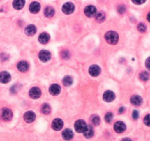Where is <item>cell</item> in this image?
Listing matches in <instances>:
<instances>
[{
    "mask_svg": "<svg viewBox=\"0 0 150 141\" xmlns=\"http://www.w3.org/2000/svg\"><path fill=\"white\" fill-rule=\"evenodd\" d=\"M0 116L4 121H9L12 119L13 118V112L12 111L8 108H3L0 111Z\"/></svg>",
    "mask_w": 150,
    "mask_h": 141,
    "instance_id": "obj_2",
    "label": "cell"
},
{
    "mask_svg": "<svg viewBox=\"0 0 150 141\" xmlns=\"http://www.w3.org/2000/svg\"><path fill=\"white\" fill-rule=\"evenodd\" d=\"M11 80V76L7 71H2L0 73V82L4 83H8Z\"/></svg>",
    "mask_w": 150,
    "mask_h": 141,
    "instance_id": "obj_13",
    "label": "cell"
},
{
    "mask_svg": "<svg viewBox=\"0 0 150 141\" xmlns=\"http://www.w3.org/2000/svg\"><path fill=\"white\" fill-rule=\"evenodd\" d=\"M115 98H116V95L111 91H105L103 94V99L106 102H111L115 99Z\"/></svg>",
    "mask_w": 150,
    "mask_h": 141,
    "instance_id": "obj_10",
    "label": "cell"
},
{
    "mask_svg": "<svg viewBox=\"0 0 150 141\" xmlns=\"http://www.w3.org/2000/svg\"><path fill=\"white\" fill-rule=\"evenodd\" d=\"M144 122L146 126H150V114H148V115H147L144 117Z\"/></svg>",
    "mask_w": 150,
    "mask_h": 141,
    "instance_id": "obj_32",
    "label": "cell"
},
{
    "mask_svg": "<svg viewBox=\"0 0 150 141\" xmlns=\"http://www.w3.org/2000/svg\"><path fill=\"white\" fill-rule=\"evenodd\" d=\"M83 133H84V136H85L86 138H92V137L93 136V134H94V132H93V127H92V126H91V125L87 126L86 129H85V132H84Z\"/></svg>",
    "mask_w": 150,
    "mask_h": 141,
    "instance_id": "obj_22",
    "label": "cell"
},
{
    "mask_svg": "<svg viewBox=\"0 0 150 141\" xmlns=\"http://www.w3.org/2000/svg\"><path fill=\"white\" fill-rule=\"evenodd\" d=\"M130 101H131L132 104L134 106H140L142 104V98L140 96L134 95L131 97L130 98Z\"/></svg>",
    "mask_w": 150,
    "mask_h": 141,
    "instance_id": "obj_18",
    "label": "cell"
},
{
    "mask_svg": "<svg viewBox=\"0 0 150 141\" xmlns=\"http://www.w3.org/2000/svg\"><path fill=\"white\" fill-rule=\"evenodd\" d=\"M126 128L125 124L121 121H118L114 124V130L117 133H123L126 130Z\"/></svg>",
    "mask_w": 150,
    "mask_h": 141,
    "instance_id": "obj_9",
    "label": "cell"
},
{
    "mask_svg": "<svg viewBox=\"0 0 150 141\" xmlns=\"http://www.w3.org/2000/svg\"><path fill=\"white\" fill-rule=\"evenodd\" d=\"M121 141H132V140L130 139V138H124V139H123Z\"/></svg>",
    "mask_w": 150,
    "mask_h": 141,
    "instance_id": "obj_38",
    "label": "cell"
},
{
    "mask_svg": "<svg viewBox=\"0 0 150 141\" xmlns=\"http://www.w3.org/2000/svg\"><path fill=\"white\" fill-rule=\"evenodd\" d=\"M147 20L150 22V12L149 13L148 15H147Z\"/></svg>",
    "mask_w": 150,
    "mask_h": 141,
    "instance_id": "obj_39",
    "label": "cell"
},
{
    "mask_svg": "<svg viewBox=\"0 0 150 141\" xmlns=\"http://www.w3.org/2000/svg\"><path fill=\"white\" fill-rule=\"evenodd\" d=\"M89 74L92 76V77H97L101 73V68L99 66L97 65H93L89 68Z\"/></svg>",
    "mask_w": 150,
    "mask_h": 141,
    "instance_id": "obj_11",
    "label": "cell"
},
{
    "mask_svg": "<svg viewBox=\"0 0 150 141\" xmlns=\"http://www.w3.org/2000/svg\"><path fill=\"white\" fill-rule=\"evenodd\" d=\"M105 38L109 44L115 45L118 43L119 40V35L114 31H109L105 35Z\"/></svg>",
    "mask_w": 150,
    "mask_h": 141,
    "instance_id": "obj_1",
    "label": "cell"
},
{
    "mask_svg": "<svg viewBox=\"0 0 150 141\" xmlns=\"http://www.w3.org/2000/svg\"><path fill=\"white\" fill-rule=\"evenodd\" d=\"M113 115L112 112H107V114L105 116V119L106 122L107 123H110L112 121H113Z\"/></svg>",
    "mask_w": 150,
    "mask_h": 141,
    "instance_id": "obj_29",
    "label": "cell"
},
{
    "mask_svg": "<svg viewBox=\"0 0 150 141\" xmlns=\"http://www.w3.org/2000/svg\"><path fill=\"white\" fill-rule=\"evenodd\" d=\"M74 10V5L71 2H66L62 7V11L66 15L71 14Z\"/></svg>",
    "mask_w": 150,
    "mask_h": 141,
    "instance_id": "obj_5",
    "label": "cell"
},
{
    "mask_svg": "<svg viewBox=\"0 0 150 141\" xmlns=\"http://www.w3.org/2000/svg\"><path fill=\"white\" fill-rule=\"evenodd\" d=\"M63 126V121H62L60 118H56L54 121H52V127L54 130L55 131H59L62 129Z\"/></svg>",
    "mask_w": 150,
    "mask_h": 141,
    "instance_id": "obj_8",
    "label": "cell"
},
{
    "mask_svg": "<svg viewBox=\"0 0 150 141\" xmlns=\"http://www.w3.org/2000/svg\"><path fill=\"white\" fill-rule=\"evenodd\" d=\"M91 122L94 126H98L100 124V118L97 115H92L91 118Z\"/></svg>",
    "mask_w": 150,
    "mask_h": 141,
    "instance_id": "obj_26",
    "label": "cell"
},
{
    "mask_svg": "<svg viewBox=\"0 0 150 141\" xmlns=\"http://www.w3.org/2000/svg\"><path fill=\"white\" fill-rule=\"evenodd\" d=\"M132 2H133L134 4H135V5H140L144 4V2H146V0H132Z\"/></svg>",
    "mask_w": 150,
    "mask_h": 141,
    "instance_id": "obj_34",
    "label": "cell"
},
{
    "mask_svg": "<svg viewBox=\"0 0 150 141\" xmlns=\"http://www.w3.org/2000/svg\"><path fill=\"white\" fill-rule=\"evenodd\" d=\"M50 39V36L48 33L47 32H43L40 34L38 37V40L40 43L42 44H46L49 42Z\"/></svg>",
    "mask_w": 150,
    "mask_h": 141,
    "instance_id": "obj_17",
    "label": "cell"
},
{
    "mask_svg": "<svg viewBox=\"0 0 150 141\" xmlns=\"http://www.w3.org/2000/svg\"><path fill=\"white\" fill-rule=\"evenodd\" d=\"M61 55L62 57V58L65 59V60H68L70 57V52L67 50H64L61 52Z\"/></svg>",
    "mask_w": 150,
    "mask_h": 141,
    "instance_id": "obj_30",
    "label": "cell"
},
{
    "mask_svg": "<svg viewBox=\"0 0 150 141\" xmlns=\"http://www.w3.org/2000/svg\"><path fill=\"white\" fill-rule=\"evenodd\" d=\"M139 117V112L138 110H134L133 112V118L134 120H137Z\"/></svg>",
    "mask_w": 150,
    "mask_h": 141,
    "instance_id": "obj_35",
    "label": "cell"
},
{
    "mask_svg": "<svg viewBox=\"0 0 150 141\" xmlns=\"http://www.w3.org/2000/svg\"><path fill=\"white\" fill-rule=\"evenodd\" d=\"M38 57L42 62L47 63L51 59V53L47 50H41L39 52Z\"/></svg>",
    "mask_w": 150,
    "mask_h": 141,
    "instance_id": "obj_4",
    "label": "cell"
},
{
    "mask_svg": "<svg viewBox=\"0 0 150 141\" xmlns=\"http://www.w3.org/2000/svg\"><path fill=\"white\" fill-rule=\"evenodd\" d=\"M36 32H37V29H36V26L33 24L28 25L25 28V34L28 36H33L36 33Z\"/></svg>",
    "mask_w": 150,
    "mask_h": 141,
    "instance_id": "obj_16",
    "label": "cell"
},
{
    "mask_svg": "<svg viewBox=\"0 0 150 141\" xmlns=\"http://www.w3.org/2000/svg\"><path fill=\"white\" fill-rule=\"evenodd\" d=\"M86 127V123L83 120H78L75 122V124H74V129L78 133H82V132H85Z\"/></svg>",
    "mask_w": 150,
    "mask_h": 141,
    "instance_id": "obj_3",
    "label": "cell"
},
{
    "mask_svg": "<svg viewBox=\"0 0 150 141\" xmlns=\"http://www.w3.org/2000/svg\"><path fill=\"white\" fill-rule=\"evenodd\" d=\"M17 68L21 72H26L29 69V64L26 61H21L18 63Z\"/></svg>",
    "mask_w": 150,
    "mask_h": 141,
    "instance_id": "obj_19",
    "label": "cell"
},
{
    "mask_svg": "<svg viewBox=\"0 0 150 141\" xmlns=\"http://www.w3.org/2000/svg\"><path fill=\"white\" fill-rule=\"evenodd\" d=\"M145 65H146V67H147V68L149 70H150V57H148V58L147 59Z\"/></svg>",
    "mask_w": 150,
    "mask_h": 141,
    "instance_id": "obj_36",
    "label": "cell"
},
{
    "mask_svg": "<svg viewBox=\"0 0 150 141\" xmlns=\"http://www.w3.org/2000/svg\"><path fill=\"white\" fill-rule=\"evenodd\" d=\"M41 112L44 115H49L51 112V107H50V106L48 104H43L41 107Z\"/></svg>",
    "mask_w": 150,
    "mask_h": 141,
    "instance_id": "obj_25",
    "label": "cell"
},
{
    "mask_svg": "<svg viewBox=\"0 0 150 141\" xmlns=\"http://www.w3.org/2000/svg\"><path fill=\"white\" fill-rule=\"evenodd\" d=\"M117 10L119 13H121V14L124 13L126 11L125 6H124V5H119L117 8Z\"/></svg>",
    "mask_w": 150,
    "mask_h": 141,
    "instance_id": "obj_33",
    "label": "cell"
},
{
    "mask_svg": "<svg viewBox=\"0 0 150 141\" xmlns=\"http://www.w3.org/2000/svg\"><path fill=\"white\" fill-rule=\"evenodd\" d=\"M63 82L64 85L67 86V87L71 85L73 83L72 77H70V76H66L63 78Z\"/></svg>",
    "mask_w": 150,
    "mask_h": 141,
    "instance_id": "obj_27",
    "label": "cell"
},
{
    "mask_svg": "<svg viewBox=\"0 0 150 141\" xmlns=\"http://www.w3.org/2000/svg\"><path fill=\"white\" fill-rule=\"evenodd\" d=\"M44 15L47 18H51L54 15V10L52 7L48 6L45 8L44 10Z\"/></svg>",
    "mask_w": 150,
    "mask_h": 141,
    "instance_id": "obj_23",
    "label": "cell"
},
{
    "mask_svg": "<svg viewBox=\"0 0 150 141\" xmlns=\"http://www.w3.org/2000/svg\"><path fill=\"white\" fill-rule=\"evenodd\" d=\"M24 119L27 123H32L36 120V114L33 111H28L24 115Z\"/></svg>",
    "mask_w": 150,
    "mask_h": 141,
    "instance_id": "obj_14",
    "label": "cell"
},
{
    "mask_svg": "<svg viewBox=\"0 0 150 141\" xmlns=\"http://www.w3.org/2000/svg\"><path fill=\"white\" fill-rule=\"evenodd\" d=\"M63 138L66 140H70L72 139L73 136H74V133H73L71 129H66L63 131Z\"/></svg>",
    "mask_w": 150,
    "mask_h": 141,
    "instance_id": "obj_21",
    "label": "cell"
},
{
    "mask_svg": "<svg viewBox=\"0 0 150 141\" xmlns=\"http://www.w3.org/2000/svg\"><path fill=\"white\" fill-rule=\"evenodd\" d=\"M25 5V0H13V6L16 10H21Z\"/></svg>",
    "mask_w": 150,
    "mask_h": 141,
    "instance_id": "obj_20",
    "label": "cell"
},
{
    "mask_svg": "<svg viewBox=\"0 0 150 141\" xmlns=\"http://www.w3.org/2000/svg\"><path fill=\"white\" fill-rule=\"evenodd\" d=\"M29 10L31 13H38L40 10V5L38 2H33L29 5Z\"/></svg>",
    "mask_w": 150,
    "mask_h": 141,
    "instance_id": "obj_12",
    "label": "cell"
},
{
    "mask_svg": "<svg viewBox=\"0 0 150 141\" xmlns=\"http://www.w3.org/2000/svg\"><path fill=\"white\" fill-rule=\"evenodd\" d=\"M49 91H50V94H52V96H57L61 93V86L57 84H53L50 86Z\"/></svg>",
    "mask_w": 150,
    "mask_h": 141,
    "instance_id": "obj_15",
    "label": "cell"
},
{
    "mask_svg": "<svg viewBox=\"0 0 150 141\" xmlns=\"http://www.w3.org/2000/svg\"><path fill=\"white\" fill-rule=\"evenodd\" d=\"M85 14L88 18H92L96 14V8L93 5H88L85 8Z\"/></svg>",
    "mask_w": 150,
    "mask_h": 141,
    "instance_id": "obj_7",
    "label": "cell"
},
{
    "mask_svg": "<svg viewBox=\"0 0 150 141\" xmlns=\"http://www.w3.org/2000/svg\"><path fill=\"white\" fill-rule=\"evenodd\" d=\"M138 29L139 32H144L147 30V27L144 24V23H140L138 25Z\"/></svg>",
    "mask_w": 150,
    "mask_h": 141,
    "instance_id": "obj_31",
    "label": "cell"
},
{
    "mask_svg": "<svg viewBox=\"0 0 150 141\" xmlns=\"http://www.w3.org/2000/svg\"><path fill=\"white\" fill-rule=\"evenodd\" d=\"M139 77L140 80H141V81L146 82L149 79V73L147 72V71H143V72H141V74H140Z\"/></svg>",
    "mask_w": 150,
    "mask_h": 141,
    "instance_id": "obj_28",
    "label": "cell"
},
{
    "mask_svg": "<svg viewBox=\"0 0 150 141\" xmlns=\"http://www.w3.org/2000/svg\"><path fill=\"white\" fill-rule=\"evenodd\" d=\"M95 19H96V21L97 22L102 23V22H103L105 20V14L104 12H102V11H100L98 13H96Z\"/></svg>",
    "mask_w": 150,
    "mask_h": 141,
    "instance_id": "obj_24",
    "label": "cell"
},
{
    "mask_svg": "<svg viewBox=\"0 0 150 141\" xmlns=\"http://www.w3.org/2000/svg\"><path fill=\"white\" fill-rule=\"evenodd\" d=\"M124 110H125V108H124V107H121L119 109V113L120 114L123 113V112H124Z\"/></svg>",
    "mask_w": 150,
    "mask_h": 141,
    "instance_id": "obj_37",
    "label": "cell"
},
{
    "mask_svg": "<svg viewBox=\"0 0 150 141\" xmlns=\"http://www.w3.org/2000/svg\"><path fill=\"white\" fill-rule=\"evenodd\" d=\"M29 96L31 97L33 99H37L39 98L41 96V91H40V88L38 87H32L31 89L29 90Z\"/></svg>",
    "mask_w": 150,
    "mask_h": 141,
    "instance_id": "obj_6",
    "label": "cell"
}]
</instances>
